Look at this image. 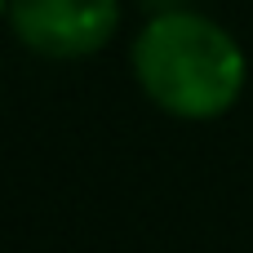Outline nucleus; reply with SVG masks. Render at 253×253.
<instances>
[{
	"label": "nucleus",
	"mask_w": 253,
	"mask_h": 253,
	"mask_svg": "<svg viewBox=\"0 0 253 253\" xmlns=\"http://www.w3.org/2000/svg\"><path fill=\"white\" fill-rule=\"evenodd\" d=\"M133 71L147 98L178 120H213L231 111L249 76L231 31L187 9H169L142 27Z\"/></svg>",
	"instance_id": "nucleus-1"
},
{
	"label": "nucleus",
	"mask_w": 253,
	"mask_h": 253,
	"mask_svg": "<svg viewBox=\"0 0 253 253\" xmlns=\"http://www.w3.org/2000/svg\"><path fill=\"white\" fill-rule=\"evenodd\" d=\"M13 36L44 58H89L120 22V0H9Z\"/></svg>",
	"instance_id": "nucleus-2"
},
{
	"label": "nucleus",
	"mask_w": 253,
	"mask_h": 253,
	"mask_svg": "<svg viewBox=\"0 0 253 253\" xmlns=\"http://www.w3.org/2000/svg\"><path fill=\"white\" fill-rule=\"evenodd\" d=\"M0 13H9V0H0Z\"/></svg>",
	"instance_id": "nucleus-3"
}]
</instances>
